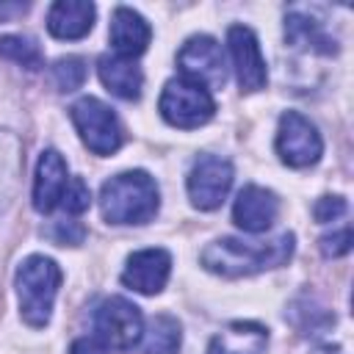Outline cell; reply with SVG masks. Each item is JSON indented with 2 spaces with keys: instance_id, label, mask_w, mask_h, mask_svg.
I'll use <instances>...</instances> for the list:
<instances>
[{
  "instance_id": "6da1fadb",
  "label": "cell",
  "mask_w": 354,
  "mask_h": 354,
  "mask_svg": "<svg viewBox=\"0 0 354 354\" xmlns=\"http://www.w3.org/2000/svg\"><path fill=\"white\" fill-rule=\"evenodd\" d=\"M293 232H282L271 241H238V238H218L205 246L202 266L218 277H252L277 266H285L293 254Z\"/></svg>"
},
{
  "instance_id": "7a4b0ae2",
  "label": "cell",
  "mask_w": 354,
  "mask_h": 354,
  "mask_svg": "<svg viewBox=\"0 0 354 354\" xmlns=\"http://www.w3.org/2000/svg\"><path fill=\"white\" fill-rule=\"evenodd\" d=\"M160 207L155 180L141 171H122L111 177L100 191V210L108 224H147Z\"/></svg>"
},
{
  "instance_id": "3957f363",
  "label": "cell",
  "mask_w": 354,
  "mask_h": 354,
  "mask_svg": "<svg viewBox=\"0 0 354 354\" xmlns=\"http://www.w3.org/2000/svg\"><path fill=\"white\" fill-rule=\"evenodd\" d=\"M61 268L53 257L30 254L17 268V296H19V315L28 326L41 329L50 324L53 304L61 288Z\"/></svg>"
},
{
  "instance_id": "277c9868",
  "label": "cell",
  "mask_w": 354,
  "mask_h": 354,
  "mask_svg": "<svg viewBox=\"0 0 354 354\" xmlns=\"http://www.w3.org/2000/svg\"><path fill=\"white\" fill-rule=\"evenodd\" d=\"M158 111L171 127L194 130V127H202L205 122L213 119L216 102L205 86L185 80V77H174L163 86Z\"/></svg>"
},
{
  "instance_id": "5b68a950",
  "label": "cell",
  "mask_w": 354,
  "mask_h": 354,
  "mask_svg": "<svg viewBox=\"0 0 354 354\" xmlns=\"http://www.w3.org/2000/svg\"><path fill=\"white\" fill-rule=\"evenodd\" d=\"M72 124L77 127L83 144L94 155H113L122 147V124L116 113L97 97H80L69 108Z\"/></svg>"
},
{
  "instance_id": "8992f818",
  "label": "cell",
  "mask_w": 354,
  "mask_h": 354,
  "mask_svg": "<svg viewBox=\"0 0 354 354\" xmlns=\"http://www.w3.org/2000/svg\"><path fill=\"white\" fill-rule=\"evenodd\" d=\"M94 332L108 348L130 351L144 335L141 310L122 296H111L94 310Z\"/></svg>"
},
{
  "instance_id": "52a82bcc",
  "label": "cell",
  "mask_w": 354,
  "mask_h": 354,
  "mask_svg": "<svg viewBox=\"0 0 354 354\" xmlns=\"http://www.w3.org/2000/svg\"><path fill=\"white\" fill-rule=\"evenodd\" d=\"M321 152H324V141L318 127L299 111H285L277 127V155L282 158V163L293 169H307L318 163Z\"/></svg>"
},
{
  "instance_id": "ba28073f",
  "label": "cell",
  "mask_w": 354,
  "mask_h": 354,
  "mask_svg": "<svg viewBox=\"0 0 354 354\" xmlns=\"http://www.w3.org/2000/svg\"><path fill=\"white\" fill-rule=\"evenodd\" d=\"M177 66H180L185 80H194L205 88H221L227 80V61H224L221 44L205 33L191 36L180 47Z\"/></svg>"
},
{
  "instance_id": "9c48e42d",
  "label": "cell",
  "mask_w": 354,
  "mask_h": 354,
  "mask_svg": "<svg viewBox=\"0 0 354 354\" xmlns=\"http://www.w3.org/2000/svg\"><path fill=\"white\" fill-rule=\"evenodd\" d=\"M232 185V163L218 155H199L188 171V196L199 210H216Z\"/></svg>"
},
{
  "instance_id": "30bf717a",
  "label": "cell",
  "mask_w": 354,
  "mask_h": 354,
  "mask_svg": "<svg viewBox=\"0 0 354 354\" xmlns=\"http://www.w3.org/2000/svg\"><path fill=\"white\" fill-rule=\"evenodd\" d=\"M227 47L232 55L241 91H260L268 83V69H266V58L260 53V41L254 30L246 25H232L227 30Z\"/></svg>"
},
{
  "instance_id": "8fae6325",
  "label": "cell",
  "mask_w": 354,
  "mask_h": 354,
  "mask_svg": "<svg viewBox=\"0 0 354 354\" xmlns=\"http://www.w3.org/2000/svg\"><path fill=\"white\" fill-rule=\"evenodd\" d=\"M171 274V254L166 249H138L127 257L124 271H122V282L144 296H155L166 288Z\"/></svg>"
},
{
  "instance_id": "7c38bea8",
  "label": "cell",
  "mask_w": 354,
  "mask_h": 354,
  "mask_svg": "<svg viewBox=\"0 0 354 354\" xmlns=\"http://www.w3.org/2000/svg\"><path fill=\"white\" fill-rule=\"evenodd\" d=\"M279 213V199L274 191L263 188V185H246L241 188V194L235 196L232 205V221L243 230V232H266Z\"/></svg>"
},
{
  "instance_id": "4fadbf2b",
  "label": "cell",
  "mask_w": 354,
  "mask_h": 354,
  "mask_svg": "<svg viewBox=\"0 0 354 354\" xmlns=\"http://www.w3.org/2000/svg\"><path fill=\"white\" fill-rule=\"evenodd\" d=\"M69 185V171L55 149H44L36 163V180H33V207L39 213H50L61 205L64 191Z\"/></svg>"
},
{
  "instance_id": "5bb4252c",
  "label": "cell",
  "mask_w": 354,
  "mask_h": 354,
  "mask_svg": "<svg viewBox=\"0 0 354 354\" xmlns=\"http://www.w3.org/2000/svg\"><path fill=\"white\" fill-rule=\"evenodd\" d=\"M108 36H111V44H113L116 55L136 58V55H141L147 50L149 39H152V28L138 11H133L127 6H119L113 11V17H111Z\"/></svg>"
},
{
  "instance_id": "9a60e30c",
  "label": "cell",
  "mask_w": 354,
  "mask_h": 354,
  "mask_svg": "<svg viewBox=\"0 0 354 354\" xmlns=\"http://www.w3.org/2000/svg\"><path fill=\"white\" fill-rule=\"evenodd\" d=\"M94 3L86 0H58L47 11V30L55 39H83L94 25Z\"/></svg>"
},
{
  "instance_id": "2e32d148",
  "label": "cell",
  "mask_w": 354,
  "mask_h": 354,
  "mask_svg": "<svg viewBox=\"0 0 354 354\" xmlns=\"http://www.w3.org/2000/svg\"><path fill=\"white\" fill-rule=\"evenodd\" d=\"M268 346V329L254 321H235L224 326L207 346V354H263Z\"/></svg>"
},
{
  "instance_id": "e0dca14e",
  "label": "cell",
  "mask_w": 354,
  "mask_h": 354,
  "mask_svg": "<svg viewBox=\"0 0 354 354\" xmlns=\"http://www.w3.org/2000/svg\"><path fill=\"white\" fill-rule=\"evenodd\" d=\"M285 39L290 47H304L310 53H321V55L337 53V44L324 30V22H318L313 14L301 8H290L285 14Z\"/></svg>"
},
{
  "instance_id": "ac0fdd59",
  "label": "cell",
  "mask_w": 354,
  "mask_h": 354,
  "mask_svg": "<svg viewBox=\"0 0 354 354\" xmlns=\"http://www.w3.org/2000/svg\"><path fill=\"white\" fill-rule=\"evenodd\" d=\"M97 72H100V80L102 86L122 97V100H138L141 97V86H144V75H141V66L133 61V58H124V55H102L100 64H97Z\"/></svg>"
},
{
  "instance_id": "d6986e66",
  "label": "cell",
  "mask_w": 354,
  "mask_h": 354,
  "mask_svg": "<svg viewBox=\"0 0 354 354\" xmlns=\"http://www.w3.org/2000/svg\"><path fill=\"white\" fill-rule=\"evenodd\" d=\"M144 354H177L180 351V321L174 315H155L144 329Z\"/></svg>"
},
{
  "instance_id": "ffe728a7",
  "label": "cell",
  "mask_w": 354,
  "mask_h": 354,
  "mask_svg": "<svg viewBox=\"0 0 354 354\" xmlns=\"http://www.w3.org/2000/svg\"><path fill=\"white\" fill-rule=\"evenodd\" d=\"M0 55L14 61V64H19V66H25V69H39L44 64L39 44L30 36H17V33L0 39Z\"/></svg>"
},
{
  "instance_id": "44dd1931",
  "label": "cell",
  "mask_w": 354,
  "mask_h": 354,
  "mask_svg": "<svg viewBox=\"0 0 354 354\" xmlns=\"http://www.w3.org/2000/svg\"><path fill=\"white\" fill-rule=\"evenodd\" d=\"M50 75H53V83L58 91H75L86 80V64L77 55H66V58H58L53 64Z\"/></svg>"
},
{
  "instance_id": "7402d4cb",
  "label": "cell",
  "mask_w": 354,
  "mask_h": 354,
  "mask_svg": "<svg viewBox=\"0 0 354 354\" xmlns=\"http://www.w3.org/2000/svg\"><path fill=\"white\" fill-rule=\"evenodd\" d=\"M61 205H64L66 213H72V216H80L83 210H88V205H91V191H88V185H86L80 177H72L69 185H66V191H64Z\"/></svg>"
},
{
  "instance_id": "603a6c76",
  "label": "cell",
  "mask_w": 354,
  "mask_h": 354,
  "mask_svg": "<svg viewBox=\"0 0 354 354\" xmlns=\"http://www.w3.org/2000/svg\"><path fill=\"white\" fill-rule=\"evenodd\" d=\"M47 238H53V241L61 243V246H77V243H83L86 230H83L80 221L61 218V221H53V227L47 230Z\"/></svg>"
},
{
  "instance_id": "cb8c5ba5",
  "label": "cell",
  "mask_w": 354,
  "mask_h": 354,
  "mask_svg": "<svg viewBox=\"0 0 354 354\" xmlns=\"http://www.w3.org/2000/svg\"><path fill=\"white\" fill-rule=\"evenodd\" d=\"M343 213H346V199H343V196H321V199L315 202V207H313V216H315V221H321V224L335 221V218H340Z\"/></svg>"
},
{
  "instance_id": "d4e9b609",
  "label": "cell",
  "mask_w": 354,
  "mask_h": 354,
  "mask_svg": "<svg viewBox=\"0 0 354 354\" xmlns=\"http://www.w3.org/2000/svg\"><path fill=\"white\" fill-rule=\"evenodd\" d=\"M348 249H351V230L348 227L321 238V252L326 257H343V254H348Z\"/></svg>"
},
{
  "instance_id": "484cf974",
  "label": "cell",
  "mask_w": 354,
  "mask_h": 354,
  "mask_svg": "<svg viewBox=\"0 0 354 354\" xmlns=\"http://www.w3.org/2000/svg\"><path fill=\"white\" fill-rule=\"evenodd\" d=\"M69 354H108V346L100 337H77L72 340Z\"/></svg>"
},
{
  "instance_id": "4316f807",
  "label": "cell",
  "mask_w": 354,
  "mask_h": 354,
  "mask_svg": "<svg viewBox=\"0 0 354 354\" xmlns=\"http://www.w3.org/2000/svg\"><path fill=\"white\" fill-rule=\"evenodd\" d=\"M25 3H0V22H6L14 14H25Z\"/></svg>"
},
{
  "instance_id": "83f0119b",
  "label": "cell",
  "mask_w": 354,
  "mask_h": 354,
  "mask_svg": "<svg viewBox=\"0 0 354 354\" xmlns=\"http://www.w3.org/2000/svg\"><path fill=\"white\" fill-rule=\"evenodd\" d=\"M335 354H340V351H335Z\"/></svg>"
}]
</instances>
